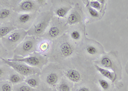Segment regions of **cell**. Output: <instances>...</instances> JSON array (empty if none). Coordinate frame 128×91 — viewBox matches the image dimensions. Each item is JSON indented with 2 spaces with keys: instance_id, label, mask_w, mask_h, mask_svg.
<instances>
[{
  "instance_id": "obj_11",
  "label": "cell",
  "mask_w": 128,
  "mask_h": 91,
  "mask_svg": "<svg viewBox=\"0 0 128 91\" xmlns=\"http://www.w3.org/2000/svg\"><path fill=\"white\" fill-rule=\"evenodd\" d=\"M97 65H99V66L102 68L114 71L117 76L118 73L121 74V66L118 60H116L114 56H112L110 54H104L102 56L99 57V60L95 62Z\"/></svg>"
},
{
  "instance_id": "obj_5",
  "label": "cell",
  "mask_w": 128,
  "mask_h": 91,
  "mask_svg": "<svg viewBox=\"0 0 128 91\" xmlns=\"http://www.w3.org/2000/svg\"><path fill=\"white\" fill-rule=\"evenodd\" d=\"M8 60L16 61V62H23V63L28 65L29 66L38 68L40 70L48 62V58L47 56L42 55L37 52L32 53L29 56H26V57L14 56L12 59H8Z\"/></svg>"
},
{
  "instance_id": "obj_6",
  "label": "cell",
  "mask_w": 128,
  "mask_h": 91,
  "mask_svg": "<svg viewBox=\"0 0 128 91\" xmlns=\"http://www.w3.org/2000/svg\"><path fill=\"white\" fill-rule=\"evenodd\" d=\"M37 38L34 36H27L23 41L14 50V56L26 57L36 52Z\"/></svg>"
},
{
  "instance_id": "obj_10",
  "label": "cell",
  "mask_w": 128,
  "mask_h": 91,
  "mask_svg": "<svg viewBox=\"0 0 128 91\" xmlns=\"http://www.w3.org/2000/svg\"><path fill=\"white\" fill-rule=\"evenodd\" d=\"M44 70L43 76L41 78L44 80V82L50 87H55L62 78V72L56 66L48 67Z\"/></svg>"
},
{
  "instance_id": "obj_25",
  "label": "cell",
  "mask_w": 128,
  "mask_h": 91,
  "mask_svg": "<svg viewBox=\"0 0 128 91\" xmlns=\"http://www.w3.org/2000/svg\"><path fill=\"white\" fill-rule=\"evenodd\" d=\"M13 91H36V89L30 87L25 82L14 85Z\"/></svg>"
},
{
  "instance_id": "obj_14",
  "label": "cell",
  "mask_w": 128,
  "mask_h": 91,
  "mask_svg": "<svg viewBox=\"0 0 128 91\" xmlns=\"http://www.w3.org/2000/svg\"><path fill=\"white\" fill-rule=\"evenodd\" d=\"M83 19V12L82 6L80 4H76V6L72 8V9L69 12L66 20L67 24L71 26L80 24L82 21Z\"/></svg>"
},
{
  "instance_id": "obj_30",
  "label": "cell",
  "mask_w": 128,
  "mask_h": 91,
  "mask_svg": "<svg viewBox=\"0 0 128 91\" xmlns=\"http://www.w3.org/2000/svg\"><path fill=\"white\" fill-rule=\"evenodd\" d=\"M74 91H94L92 86L88 84H83L78 86Z\"/></svg>"
},
{
  "instance_id": "obj_31",
  "label": "cell",
  "mask_w": 128,
  "mask_h": 91,
  "mask_svg": "<svg viewBox=\"0 0 128 91\" xmlns=\"http://www.w3.org/2000/svg\"><path fill=\"white\" fill-rule=\"evenodd\" d=\"M54 88L49 86L43 82H42L39 87L36 88V91H54Z\"/></svg>"
},
{
  "instance_id": "obj_9",
  "label": "cell",
  "mask_w": 128,
  "mask_h": 91,
  "mask_svg": "<svg viewBox=\"0 0 128 91\" xmlns=\"http://www.w3.org/2000/svg\"><path fill=\"white\" fill-rule=\"evenodd\" d=\"M83 54L90 59H96L104 53L103 48L99 43L92 40H86L82 45Z\"/></svg>"
},
{
  "instance_id": "obj_4",
  "label": "cell",
  "mask_w": 128,
  "mask_h": 91,
  "mask_svg": "<svg viewBox=\"0 0 128 91\" xmlns=\"http://www.w3.org/2000/svg\"><path fill=\"white\" fill-rule=\"evenodd\" d=\"M28 32L22 29H16L1 39L3 46L7 51H14L27 37Z\"/></svg>"
},
{
  "instance_id": "obj_28",
  "label": "cell",
  "mask_w": 128,
  "mask_h": 91,
  "mask_svg": "<svg viewBox=\"0 0 128 91\" xmlns=\"http://www.w3.org/2000/svg\"><path fill=\"white\" fill-rule=\"evenodd\" d=\"M86 8H87L88 14L89 16L91 18H93V19H98V18H99L100 14H99L98 10H96L92 8H91L89 6H86Z\"/></svg>"
},
{
  "instance_id": "obj_32",
  "label": "cell",
  "mask_w": 128,
  "mask_h": 91,
  "mask_svg": "<svg viewBox=\"0 0 128 91\" xmlns=\"http://www.w3.org/2000/svg\"><path fill=\"white\" fill-rule=\"evenodd\" d=\"M36 2L38 3V4H39V6H44V4H46V1H44V0H38V1H36Z\"/></svg>"
},
{
  "instance_id": "obj_1",
  "label": "cell",
  "mask_w": 128,
  "mask_h": 91,
  "mask_svg": "<svg viewBox=\"0 0 128 91\" xmlns=\"http://www.w3.org/2000/svg\"><path fill=\"white\" fill-rule=\"evenodd\" d=\"M76 52V44L69 39L67 34H65L56 39L52 44L50 59L62 62L74 56Z\"/></svg>"
},
{
  "instance_id": "obj_3",
  "label": "cell",
  "mask_w": 128,
  "mask_h": 91,
  "mask_svg": "<svg viewBox=\"0 0 128 91\" xmlns=\"http://www.w3.org/2000/svg\"><path fill=\"white\" fill-rule=\"evenodd\" d=\"M66 20L54 16L51 21L48 30L42 36V38L50 40H56L65 34L68 28Z\"/></svg>"
},
{
  "instance_id": "obj_24",
  "label": "cell",
  "mask_w": 128,
  "mask_h": 91,
  "mask_svg": "<svg viewBox=\"0 0 128 91\" xmlns=\"http://www.w3.org/2000/svg\"><path fill=\"white\" fill-rule=\"evenodd\" d=\"M25 78H26V77L23 76L22 75H20V74L16 72V71L14 70L13 71L10 73V74L9 75L7 81L10 82L13 85H17V84H20V83L23 82L25 80Z\"/></svg>"
},
{
  "instance_id": "obj_16",
  "label": "cell",
  "mask_w": 128,
  "mask_h": 91,
  "mask_svg": "<svg viewBox=\"0 0 128 91\" xmlns=\"http://www.w3.org/2000/svg\"><path fill=\"white\" fill-rule=\"evenodd\" d=\"M52 43L50 40L46 38H37V44H36V52L39 54L46 56V54L51 53L52 49Z\"/></svg>"
},
{
  "instance_id": "obj_8",
  "label": "cell",
  "mask_w": 128,
  "mask_h": 91,
  "mask_svg": "<svg viewBox=\"0 0 128 91\" xmlns=\"http://www.w3.org/2000/svg\"><path fill=\"white\" fill-rule=\"evenodd\" d=\"M2 62L5 64L8 65V66L11 67L16 72H18L20 75L24 77H28L32 75L36 74H40V69L38 68H33L29 66L28 65L20 62H16V61H12L8 59L2 58Z\"/></svg>"
},
{
  "instance_id": "obj_23",
  "label": "cell",
  "mask_w": 128,
  "mask_h": 91,
  "mask_svg": "<svg viewBox=\"0 0 128 91\" xmlns=\"http://www.w3.org/2000/svg\"><path fill=\"white\" fill-rule=\"evenodd\" d=\"M13 70L14 69L11 67L8 66V65L4 63H3V64H2L1 66H0V79H1V82L2 81H7L9 75Z\"/></svg>"
},
{
  "instance_id": "obj_21",
  "label": "cell",
  "mask_w": 128,
  "mask_h": 91,
  "mask_svg": "<svg viewBox=\"0 0 128 91\" xmlns=\"http://www.w3.org/2000/svg\"><path fill=\"white\" fill-rule=\"evenodd\" d=\"M18 28L15 26L12 22L2 23L0 26V38L1 39L6 37V35L12 33Z\"/></svg>"
},
{
  "instance_id": "obj_26",
  "label": "cell",
  "mask_w": 128,
  "mask_h": 91,
  "mask_svg": "<svg viewBox=\"0 0 128 91\" xmlns=\"http://www.w3.org/2000/svg\"><path fill=\"white\" fill-rule=\"evenodd\" d=\"M14 85L8 81H2L0 82V91H13Z\"/></svg>"
},
{
  "instance_id": "obj_7",
  "label": "cell",
  "mask_w": 128,
  "mask_h": 91,
  "mask_svg": "<svg viewBox=\"0 0 128 91\" xmlns=\"http://www.w3.org/2000/svg\"><path fill=\"white\" fill-rule=\"evenodd\" d=\"M38 12L34 13H16L12 23L18 29L29 30L38 17Z\"/></svg>"
},
{
  "instance_id": "obj_2",
  "label": "cell",
  "mask_w": 128,
  "mask_h": 91,
  "mask_svg": "<svg viewBox=\"0 0 128 91\" xmlns=\"http://www.w3.org/2000/svg\"><path fill=\"white\" fill-rule=\"evenodd\" d=\"M52 10H48L39 14L30 29L27 31L28 36L40 38L44 35L54 17Z\"/></svg>"
},
{
  "instance_id": "obj_15",
  "label": "cell",
  "mask_w": 128,
  "mask_h": 91,
  "mask_svg": "<svg viewBox=\"0 0 128 91\" xmlns=\"http://www.w3.org/2000/svg\"><path fill=\"white\" fill-rule=\"evenodd\" d=\"M58 3L54 4L52 8L54 16L60 19H66L69 12L72 9V4L66 2H58Z\"/></svg>"
},
{
  "instance_id": "obj_27",
  "label": "cell",
  "mask_w": 128,
  "mask_h": 91,
  "mask_svg": "<svg viewBox=\"0 0 128 91\" xmlns=\"http://www.w3.org/2000/svg\"><path fill=\"white\" fill-rule=\"evenodd\" d=\"M98 82H99V86L103 91H108L110 88V83L106 79H99Z\"/></svg>"
},
{
  "instance_id": "obj_34",
  "label": "cell",
  "mask_w": 128,
  "mask_h": 91,
  "mask_svg": "<svg viewBox=\"0 0 128 91\" xmlns=\"http://www.w3.org/2000/svg\"><path fill=\"white\" fill-rule=\"evenodd\" d=\"M54 91H57V90H56V89H55V88H54Z\"/></svg>"
},
{
  "instance_id": "obj_17",
  "label": "cell",
  "mask_w": 128,
  "mask_h": 91,
  "mask_svg": "<svg viewBox=\"0 0 128 91\" xmlns=\"http://www.w3.org/2000/svg\"><path fill=\"white\" fill-rule=\"evenodd\" d=\"M16 12L8 6L3 7L0 10V21L1 24L12 22Z\"/></svg>"
},
{
  "instance_id": "obj_12",
  "label": "cell",
  "mask_w": 128,
  "mask_h": 91,
  "mask_svg": "<svg viewBox=\"0 0 128 91\" xmlns=\"http://www.w3.org/2000/svg\"><path fill=\"white\" fill-rule=\"evenodd\" d=\"M40 6L36 1L32 0H24L18 3L14 8V11L16 13H34L37 12L39 10Z\"/></svg>"
},
{
  "instance_id": "obj_20",
  "label": "cell",
  "mask_w": 128,
  "mask_h": 91,
  "mask_svg": "<svg viewBox=\"0 0 128 91\" xmlns=\"http://www.w3.org/2000/svg\"><path fill=\"white\" fill-rule=\"evenodd\" d=\"M24 82L28 84L32 88L36 89L40 86V84L42 83V81H41V78L40 77V74H36L26 77Z\"/></svg>"
},
{
  "instance_id": "obj_13",
  "label": "cell",
  "mask_w": 128,
  "mask_h": 91,
  "mask_svg": "<svg viewBox=\"0 0 128 91\" xmlns=\"http://www.w3.org/2000/svg\"><path fill=\"white\" fill-rule=\"evenodd\" d=\"M67 32L68 38L74 44L82 43L84 34V28L83 24L80 23L68 27Z\"/></svg>"
},
{
  "instance_id": "obj_22",
  "label": "cell",
  "mask_w": 128,
  "mask_h": 91,
  "mask_svg": "<svg viewBox=\"0 0 128 91\" xmlns=\"http://www.w3.org/2000/svg\"><path fill=\"white\" fill-rule=\"evenodd\" d=\"M72 84L66 77H62L54 88L57 91H72Z\"/></svg>"
},
{
  "instance_id": "obj_33",
  "label": "cell",
  "mask_w": 128,
  "mask_h": 91,
  "mask_svg": "<svg viewBox=\"0 0 128 91\" xmlns=\"http://www.w3.org/2000/svg\"><path fill=\"white\" fill-rule=\"evenodd\" d=\"M126 70L127 73H128V63L126 66Z\"/></svg>"
},
{
  "instance_id": "obj_29",
  "label": "cell",
  "mask_w": 128,
  "mask_h": 91,
  "mask_svg": "<svg viewBox=\"0 0 128 91\" xmlns=\"http://www.w3.org/2000/svg\"><path fill=\"white\" fill-rule=\"evenodd\" d=\"M101 4L100 1H90L88 2V6L98 11H100L102 8Z\"/></svg>"
},
{
  "instance_id": "obj_19",
  "label": "cell",
  "mask_w": 128,
  "mask_h": 91,
  "mask_svg": "<svg viewBox=\"0 0 128 91\" xmlns=\"http://www.w3.org/2000/svg\"><path fill=\"white\" fill-rule=\"evenodd\" d=\"M94 67L96 70H98L102 76L106 78V79H108V80H110L112 83H114L117 78V75L112 70L101 68L97 64H95Z\"/></svg>"
},
{
  "instance_id": "obj_18",
  "label": "cell",
  "mask_w": 128,
  "mask_h": 91,
  "mask_svg": "<svg viewBox=\"0 0 128 91\" xmlns=\"http://www.w3.org/2000/svg\"><path fill=\"white\" fill-rule=\"evenodd\" d=\"M64 74L65 75L66 78L68 80L72 82L73 84H77L81 82L82 79V74L80 73L78 69H68L67 70H64Z\"/></svg>"
}]
</instances>
